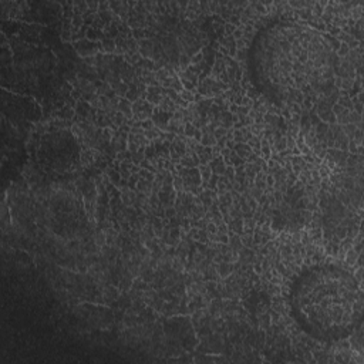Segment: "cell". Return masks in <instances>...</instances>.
I'll return each instance as SVG.
<instances>
[{"label": "cell", "mask_w": 364, "mask_h": 364, "mask_svg": "<svg viewBox=\"0 0 364 364\" xmlns=\"http://www.w3.org/2000/svg\"><path fill=\"white\" fill-rule=\"evenodd\" d=\"M290 304L296 321L317 340H340L360 321L361 284L337 264H316L294 280Z\"/></svg>", "instance_id": "cell-1"}, {"label": "cell", "mask_w": 364, "mask_h": 364, "mask_svg": "<svg viewBox=\"0 0 364 364\" xmlns=\"http://www.w3.org/2000/svg\"><path fill=\"white\" fill-rule=\"evenodd\" d=\"M327 41L320 33L311 28L287 24H274L259 36V50L256 53L255 82L262 91L286 100L291 92L313 82L323 70L324 57L331 55Z\"/></svg>", "instance_id": "cell-2"}]
</instances>
